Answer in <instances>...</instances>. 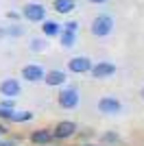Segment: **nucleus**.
Returning <instances> with one entry per match:
<instances>
[{"instance_id": "f257e3e1", "label": "nucleus", "mask_w": 144, "mask_h": 146, "mask_svg": "<svg viewBox=\"0 0 144 146\" xmlns=\"http://www.w3.org/2000/svg\"><path fill=\"white\" fill-rule=\"evenodd\" d=\"M111 29H114V20L109 18V15H98V18L92 22L90 31H92V35L96 37H105L111 33Z\"/></svg>"}, {"instance_id": "f03ea898", "label": "nucleus", "mask_w": 144, "mask_h": 146, "mask_svg": "<svg viewBox=\"0 0 144 146\" xmlns=\"http://www.w3.org/2000/svg\"><path fill=\"white\" fill-rule=\"evenodd\" d=\"M22 15L29 22H42L46 18V7L39 5V2H29V5L22 9Z\"/></svg>"}, {"instance_id": "7ed1b4c3", "label": "nucleus", "mask_w": 144, "mask_h": 146, "mask_svg": "<svg viewBox=\"0 0 144 146\" xmlns=\"http://www.w3.org/2000/svg\"><path fill=\"white\" fill-rule=\"evenodd\" d=\"M90 72H92L94 79H109V76L116 72V66H114V63H109V61H98L96 66L90 68Z\"/></svg>"}, {"instance_id": "20e7f679", "label": "nucleus", "mask_w": 144, "mask_h": 146, "mask_svg": "<svg viewBox=\"0 0 144 146\" xmlns=\"http://www.w3.org/2000/svg\"><path fill=\"white\" fill-rule=\"evenodd\" d=\"M74 133H77V124L72 120H63V122H59V124L55 127L53 137H57V140H68V137H72Z\"/></svg>"}, {"instance_id": "39448f33", "label": "nucleus", "mask_w": 144, "mask_h": 146, "mask_svg": "<svg viewBox=\"0 0 144 146\" xmlns=\"http://www.w3.org/2000/svg\"><path fill=\"white\" fill-rule=\"evenodd\" d=\"M57 100H59V105L63 107V109H74V107L79 105V94H77V90H72V87H70V90L61 92Z\"/></svg>"}, {"instance_id": "423d86ee", "label": "nucleus", "mask_w": 144, "mask_h": 146, "mask_svg": "<svg viewBox=\"0 0 144 146\" xmlns=\"http://www.w3.org/2000/svg\"><path fill=\"white\" fill-rule=\"evenodd\" d=\"M68 68H70V72H74V74H85V72H90L92 61L87 59V57H74V59L68 61Z\"/></svg>"}, {"instance_id": "0eeeda50", "label": "nucleus", "mask_w": 144, "mask_h": 146, "mask_svg": "<svg viewBox=\"0 0 144 146\" xmlns=\"http://www.w3.org/2000/svg\"><path fill=\"white\" fill-rule=\"evenodd\" d=\"M98 109H101L103 113H107V116H114V113H118V111L122 109V105H120L116 98L105 96V98H101V100H98Z\"/></svg>"}, {"instance_id": "6e6552de", "label": "nucleus", "mask_w": 144, "mask_h": 146, "mask_svg": "<svg viewBox=\"0 0 144 146\" xmlns=\"http://www.w3.org/2000/svg\"><path fill=\"white\" fill-rule=\"evenodd\" d=\"M31 142L37 144V146H48L53 142V133H50L48 129H37V131L31 133Z\"/></svg>"}, {"instance_id": "1a4fd4ad", "label": "nucleus", "mask_w": 144, "mask_h": 146, "mask_svg": "<svg viewBox=\"0 0 144 146\" xmlns=\"http://www.w3.org/2000/svg\"><path fill=\"white\" fill-rule=\"evenodd\" d=\"M0 94L2 96H18L20 94V83L15 79H7V81H2L0 83Z\"/></svg>"}, {"instance_id": "9d476101", "label": "nucleus", "mask_w": 144, "mask_h": 146, "mask_svg": "<svg viewBox=\"0 0 144 146\" xmlns=\"http://www.w3.org/2000/svg\"><path fill=\"white\" fill-rule=\"evenodd\" d=\"M22 76L31 83H35V81H42L44 79V70L39 66H24L22 68Z\"/></svg>"}, {"instance_id": "9b49d317", "label": "nucleus", "mask_w": 144, "mask_h": 146, "mask_svg": "<svg viewBox=\"0 0 144 146\" xmlns=\"http://www.w3.org/2000/svg\"><path fill=\"white\" fill-rule=\"evenodd\" d=\"M42 81H46V85L57 87V85H63V83H66V74L61 72V70H50V72L44 74Z\"/></svg>"}, {"instance_id": "f8f14e48", "label": "nucleus", "mask_w": 144, "mask_h": 146, "mask_svg": "<svg viewBox=\"0 0 144 146\" xmlns=\"http://www.w3.org/2000/svg\"><path fill=\"white\" fill-rule=\"evenodd\" d=\"M53 9L57 13H61V15H63V13H72L74 11V0H55Z\"/></svg>"}, {"instance_id": "ddd939ff", "label": "nucleus", "mask_w": 144, "mask_h": 146, "mask_svg": "<svg viewBox=\"0 0 144 146\" xmlns=\"http://www.w3.org/2000/svg\"><path fill=\"white\" fill-rule=\"evenodd\" d=\"M59 35H61V44H63L66 48H72V46H74V42H77V33H74V31L63 29V31H59Z\"/></svg>"}, {"instance_id": "4468645a", "label": "nucleus", "mask_w": 144, "mask_h": 146, "mask_svg": "<svg viewBox=\"0 0 144 146\" xmlns=\"http://www.w3.org/2000/svg\"><path fill=\"white\" fill-rule=\"evenodd\" d=\"M42 31H44V35H46V37H53V35H59L61 26L57 24V22H53V20H46V22L42 24Z\"/></svg>"}, {"instance_id": "2eb2a0df", "label": "nucleus", "mask_w": 144, "mask_h": 146, "mask_svg": "<svg viewBox=\"0 0 144 146\" xmlns=\"http://www.w3.org/2000/svg\"><path fill=\"white\" fill-rule=\"evenodd\" d=\"M29 120H33V113H31V111H13L11 122H29Z\"/></svg>"}, {"instance_id": "dca6fc26", "label": "nucleus", "mask_w": 144, "mask_h": 146, "mask_svg": "<svg viewBox=\"0 0 144 146\" xmlns=\"http://www.w3.org/2000/svg\"><path fill=\"white\" fill-rule=\"evenodd\" d=\"M46 46L48 44L44 42V39H33V42H31V50H35V52H42Z\"/></svg>"}, {"instance_id": "f3484780", "label": "nucleus", "mask_w": 144, "mask_h": 146, "mask_svg": "<svg viewBox=\"0 0 144 146\" xmlns=\"http://www.w3.org/2000/svg\"><path fill=\"white\" fill-rule=\"evenodd\" d=\"M13 111H15V109H5V107H0V118H2V120H11Z\"/></svg>"}, {"instance_id": "a211bd4d", "label": "nucleus", "mask_w": 144, "mask_h": 146, "mask_svg": "<svg viewBox=\"0 0 144 146\" xmlns=\"http://www.w3.org/2000/svg\"><path fill=\"white\" fill-rule=\"evenodd\" d=\"M63 29H68V31H74V33H77L79 24H77V22H66V24H63Z\"/></svg>"}, {"instance_id": "6ab92c4d", "label": "nucleus", "mask_w": 144, "mask_h": 146, "mask_svg": "<svg viewBox=\"0 0 144 146\" xmlns=\"http://www.w3.org/2000/svg\"><path fill=\"white\" fill-rule=\"evenodd\" d=\"M0 107H5V109H13V98H11V100H5Z\"/></svg>"}, {"instance_id": "aec40b11", "label": "nucleus", "mask_w": 144, "mask_h": 146, "mask_svg": "<svg viewBox=\"0 0 144 146\" xmlns=\"http://www.w3.org/2000/svg\"><path fill=\"white\" fill-rule=\"evenodd\" d=\"M90 2H94V5H103V2H107V0H90Z\"/></svg>"}, {"instance_id": "412c9836", "label": "nucleus", "mask_w": 144, "mask_h": 146, "mask_svg": "<svg viewBox=\"0 0 144 146\" xmlns=\"http://www.w3.org/2000/svg\"><path fill=\"white\" fill-rule=\"evenodd\" d=\"M0 146H15V144H11V142H0Z\"/></svg>"}, {"instance_id": "4be33fe9", "label": "nucleus", "mask_w": 144, "mask_h": 146, "mask_svg": "<svg viewBox=\"0 0 144 146\" xmlns=\"http://www.w3.org/2000/svg\"><path fill=\"white\" fill-rule=\"evenodd\" d=\"M81 146H96V144H81Z\"/></svg>"}, {"instance_id": "5701e85b", "label": "nucleus", "mask_w": 144, "mask_h": 146, "mask_svg": "<svg viewBox=\"0 0 144 146\" xmlns=\"http://www.w3.org/2000/svg\"><path fill=\"white\" fill-rule=\"evenodd\" d=\"M142 98H144V90H142Z\"/></svg>"}]
</instances>
